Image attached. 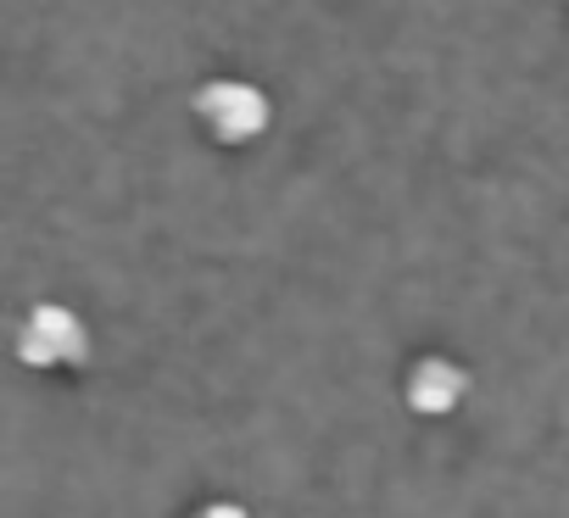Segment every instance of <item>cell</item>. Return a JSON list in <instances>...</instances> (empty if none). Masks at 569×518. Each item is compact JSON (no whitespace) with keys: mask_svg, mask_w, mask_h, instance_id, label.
<instances>
[{"mask_svg":"<svg viewBox=\"0 0 569 518\" xmlns=\"http://www.w3.org/2000/svg\"><path fill=\"white\" fill-rule=\"evenodd\" d=\"M12 352L23 368L34 374H57V368H84L90 363V324L68 307V302H34L12 335Z\"/></svg>","mask_w":569,"mask_h":518,"instance_id":"6da1fadb","label":"cell"},{"mask_svg":"<svg viewBox=\"0 0 569 518\" xmlns=\"http://www.w3.org/2000/svg\"><path fill=\"white\" fill-rule=\"evenodd\" d=\"M190 106H196V123L207 129V140H218V145H251V140H262L268 123H273L268 90H257L251 79H234V73L207 79Z\"/></svg>","mask_w":569,"mask_h":518,"instance_id":"7a4b0ae2","label":"cell"},{"mask_svg":"<svg viewBox=\"0 0 569 518\" xmlns=\"http://www.w3.org/2000/svg\"><path fill=\"white\" fill-rule=\"evenodd\" d=\"M463 396H469V368L452 357H419L402 379V402L419 418H447L463 407Z\"/></svg>","mask_w":569,"mask_h":518,"instance_id":"3957f363","label":"cell"}]
</instances>
